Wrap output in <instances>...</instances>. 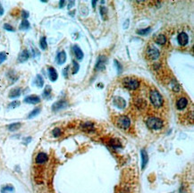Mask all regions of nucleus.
<instances>
[{
  "mask_svg": "<svg viewBox=\"0 0 194 193\" xmlns=\"http://www.w3.org/2000/svg\"><path fill=\"white\" fill-rule=\"evenodd\" d=\"M149 98H150V101L152 103V105L156 107V108H159L162 106L163 105V98L162 96L160 95V93L156 90H153L150 91L149 93Z\"/></svg>",
  "mask_w": 194,
  "mask_h": 193,
  "instance_id": "f257e3e1",
  "label": "nucleus"
},
{
  "mask_svg": "<svg viewBox=\"0 0 194 193\" xmlns=\"http://www.w3.org/2000/svg\"><path fill=\"white\" fill-rule=\"evenodd\" d=\"M146 124L150 130H160L163 126V122L157 117H148L146 121Z\"/></svg>",
  "mask_w": 194,
  "mask_h": 193,
  "instance_id": "f03ea898",
  "label": "nucleus"
},
{
  "mask_svg": "<svg viewBox=\"0 0 194 193\" xmlns=\"http://www.w3.org/2000/svg\"><path fill=\"white\" fill-rule=\"evenodd\" d=\"M123 85L125 88H127L128 90H135L138 88H140V81L137 79H134V78H132V77H127V78H124L123 80Z\"/></svg>",
  "mask_w": 194,
  "mask_h": 193,
  "instance_id": "7ed1b4c3",
  "label": "nucleus"
},
{
  "mask_svg": "<svg viewBox=\"0 0 194 193\" xmlns=\"http://www.w3.org/2000/svg\"><path fill=\"white\" fill-rule=\"evenodd\" d=\"M116 126L121 130H127L131 125V120L126 115H120L115 120Z\"/></svg>",
  "mask_w": 194,
  "mask_h": 193,
  "instance_id": "20e7f679",
  "label": "nucleus"
},
{
  "mask_svg": "<svg viewBox=\"0 0 194 193\" xmlns=\"http://www.w3.org/2000/svg\"><path fill=\"white\" fill-rule=\"evenodd\" d=\"M160 56V53H159V50L157 48H154V47H150L147 49V57L148 58L151 59V60H156Z\"/></svg>",
  "mask_w": 194,
  "mask_h": 193,
  "instance_id": "39448f33",
  "label": "nucleus"
},
{
  "mask_svg": "<svg viewBox=\"0 0 194 193\" xmlns=\"http://www.w3.org/2000/svg\"><path fill=\"white\" fill-rule=\"evenodd\" d=\"M67 106H68V103H67L65 100L57 101V102H56V103L52 106V111L57 112V111H59V110L65 109V107H67Z\"/></svg>",
  "mask_w": 194,
  "mask_h": 193,
  "instance_id": "423d86ee",
  "label": "nucleus"
},
{
  "mask_svg": "<svg viewBox=\"0 0 194 193\" xmlns=\"http://www.w3.org/2000/svg\"><path fill=\"white\" fill-rule=\"evenodd\" d=\"M106 63H107V58L103 56H100L97 61V64H96V69L98 70V71H102L105 69V66H106Z\"/></svg>",
  "mask_w": 194,
  "mask_h": 193,
  "instance_id": "0eeeda50",
  "label": "nucleus"
},
{
  "mask_svg": "<svg viewBox=\"0 0 194 193\" xmlns=\"http://www.w3.org/2000/svg\"><path fill=\"white\" fill-rule=\"evenodd\" d=\"M24 102L28 103V104L36 105V104H39L40 102V97L36 96V95H31V96H28L24 98Z\"/></svg>",
  "mask_w": 194,
  "mask_h": 193,
  "instance_id": "6e6552de",
  "label": "nucleus"
},
{
  "mask_svg": "<svg viewBox=\"0 0 194 193\" xmlns=\"http://www.w3.org/2000/svg\"><path fill=\"white\" fill-rule=\"evenodd\" d=\"M48 155H47L46 153L40 152V153H39V154L37 155L35 161H36V163H37L38 164H41L46 163V162L48 161Z\"/></svg>",
  "mask_w": 194,
  "mask_h": 193,
  "instance_id": "1a4fd4ad",
  "label": "nucleus"
},
{
  "mask_svg": "<svg viewBox=\"0 0 194 193\" xmlns=\"http://www.w3.org/2000/svg\"><path fill=\"white\" fill-rule=\"evenodd\" d=\"M177 40H178V42L181 46H185L189 42V36L185 32H181L178 35Z\"/></svg>",
  "mask_w": 194,
  "mask_h": 193,
  "instance_id": "9d476101",
  "label": "nucleus"
},
{
  "mask_svg": "<svg viewBox=\"0 0 194 193\" xmlns=\"http://www.w3.org/2000/svg\"><path fill=\"white\" fill-rule=\"evenodd\" d=\"M188 106V99L186 98H180L176 102V107L179 110L184 109Z\"/></svg>",
  "mask_w": 194,
  "mask_h": 193,
  "instance_id": "9b49d317",
  "label": "nucleus"
},
{
  "mask_svg": "<svg viewBox=\"0 0 194 193\" xmlns=\"http://www.w3.org/2000/svg\"><path fill=\"white\" fill-rule=\"evenodd\" d=\"M48 77L50 79L51 81H56L58 78V74L56 71V69L54 67H48Z\"/></svg>",
  "mask_w": 194,
  "mask_h": 193,
  "instance_id": "f8f14e48",
  "label": "nucleus"
},
{
  "mask_svg": "<svg viewBox=\"0 0 194 193\" xmlns=\"http://www.w3.org/2000/svg\"><path fill=\"white\" fill-rule=\"evenodd\" d=\"M114 105L119 108H124L125 107V105H126V102L123 98H120V97H116L114 98Z\"/></svg>",
  "mask_w": 194,
  "mask_h": 193,
  "instance_id": "ddd939ff",
  "label": "nucleus"
},
{
  "mask_svg": "<svg viewBox=\"0 0 194 193\" xmlns=\"http://www.w3.org/2000/svg\"><path fill=\"white\" fill-rule=\"evenodd\" d=\"M29 57H30V55H29L28 50L24 49V50H23V51L20 53V55H19V57H18V61H19L20 63H24V62H26V61L29 59Z\"/></svg>",
  "mask_w": 194,
  "mask_h": 193,
  "instance_id": "4468645a",
  "label": "nucleus"
},
{
  "mask_svg": "<svg viewBox=\"0 0 194 193\" xmlns=\"http://www.w3.org/2000/svg\"><path fill=\"white\" fill-rule=\"evenodd\" d=\"M66 61V53L65 51H61L57 56V62L58 65H63Z\"/></svg>",
  "mask_w": 194,
  "mask_h": 193,
  "instance_id": "2eb2a0df",
  "label": "nucleus"
},
{
  "mask_svg": "<svg viewBox=\"0 0 194 193\" xmlns=\"http://www.w3.org/2000/svg\"><path fill=\"white\" fill-rule=\"evenodd\" d=\"M140 155H141V164H142V169H144L148 164V154L147 152L145 151V149H142L140 151Z\"/></svg>",
  "mask_w": 194,
  "mask_h": 193,
  "instance_id": "dca6fc26",
  "label": "nucleus"
},
{
  "mask_svg": "<svg viewBox=\"0 0 194 193\" xmlns=\"http://www.w3.org/2000/svg\"><path fill=\"white\" fill-rule=\"evenodd\" d=\"M73 52H74V55L78 60H82L83 58V53H82V49L77 45H75L73 47Z\"/></svg>",
  "mask_w": 194,
  "mask_h": 193,
  "instance_id": "f3484780",
  "label": "nucleus"
},
{
  "mask_svg": "<svg viewBox=\"0 0 194 193\" xmlns=\"http://www.w3.org/2000/svg\"><path fill=\"white\" fill-rule=\"evenodd\" d=\"M20 96H21V89L20 88H15V89L12 90L10 91V94H9L10 98H16Z\"/></svg>",
  "mask_w": 194,
  "mask_h": 193,
  "instance_id": "a211bd4d",
  "label": "nucleus"
},
{
  "mask_svg": "<svg viewBox=\"0 0 194 193\" xmlns=\"http://www.w3.org/2000/svg\"><path fill=\"white\" fill-rule=\"evenodd\" d=\"M34 84L39 87V88H42L43 85H44V80L42 78V76L40 74H38L35 78V81H34Z\"/></svg>",
  "mask_w": 194,
  "mask_h": 193,
  "instance_id": "6ab92c4d",
  "label": "nucleus"
},
{
  "mask_svg": "<svg viewBox=\"0 0 194 193\" xmlns=\"http://www.w3.org/2000/svg\"><path fill=\"white\" fill-rule=\"evenodd\" d=\"M15 188L12 185H6L1 189V193H14Z\"/></svg>",
  "mask_w": 194,
  "mask_h": 193,
  "instance_id": "aec40b11",
  "label": "nucleus"
},
{
  "mask_svg": "<svg viewBox=\"0 0 194 193\" xmlns=\"http://www.w3.org/2000/svg\"><path fill=\"white\" fill-rule=\"evenodd\" d=\"M22 124L20 123H11L10 125H8L7 129L10 131H15L17 130H19L21 128Z\"/></svg>",
  "mask_w": 194,
  "mask_h": 193,
  "instance_id": "412c9836",
  "label": "nucleus"
},
{
  "mask_svg": "<svg viewBox=\"0 0 194 193\" xmlns=\"http://www.w3.org/2000/svg\"><path fill=\"white\" fill-rule=\"evenodd\" d=\"M40 107H37V108H35L33 111H32L30 114H29V115H28V118L29 119H32V118H33V117H35V116H37L38 114H40Z\"/></svg>",
  "mask_w": 194,
  "mask_h": 193,
  "instance_id": "4be33fe9",
  "label": "nucleus"
},
{
  "mask_svg": "<svg viewBox=\"0 0 194 193\" xmlns=\"http://www.w3.org/2000/svg\"><path fill=\"white\" fill-rule=\"evenodd\" d=\"M156 43H157L159 45H164L165 43H166V38L164 35H159L156 39Z\"/></svg>",
  "mask_w": 194,
  "mask_h": 193,
  "instance_id": "5701e85b",
  "label": "nucleus"
},
{
  "mask_svg": "<svg viewBox=\"0 0 194 193\" xmlns=\"http://www.w3.org/2000/svg\"><path fill=\"white\" fill-rule=\"evenodd\" d=\"M51 91H52L51 87L48 85V86L46 87V89L44 90V91H43V97H44L45 98H48L50 97V95H51Z\"/></svg>",
  "mask_w": 194,
  "mask_h": 193,
  "instance_id": "b1692460",
  "label": "nucleus"
},
{
  "mask_svg": "<svg viewBox=\"0 0 194 193\" xmlns=\"http://www.w3.org/2000/svg\"><path fill=\"white\" fill-rule=\"evenodd\" d=\"M30 29V23L27 21V20H24L20 25V30L22 31H25V30H28Z\"/></svg>",
  "mask_w": 194,
  "mask_h": 193,
  "instance_id": "393cba45",
  "label": "nucleus"
},
{
  "mask_svg": "<svg viewBox=\"0 0 194 193\" xmlns=\"http://www.w3.org/2000/svg\"><path fill=\"white\" fill-rule=\"evenodd\" d=\"M136 106L139 108H145L147 106V102L144 99H138L136 100Z\"/></svg>",
  "mask_w": 194,
  "mask_h": 193,
  "instance_id": "a878e982",
  "label": "nucleus"
},
{
  "mask_svg": "<svg viewBox=\"0 0 194 193\" xmlns=\"http://www.w3.org/2000/svg\"><path fill=\"white\" fill-rule=\"evenodd\" d=\"M40 48L42 50H46L48 48V43H47V40L45 37H42L40 39Z\"/></svg>",
  "mask_w": 194,
  "mask_h": 193,
  "instance_id": "bb28decb",
  "label": "nucleus"
},
{
  "mask_svg": "<svg viewBox=\"0 0 194 193\" xmlns=\"http://www.w3.org/2000/svg\"><path fill=\"white\" fill-rule=\"evenodd\" d=\"M150 31H151V28H150V27H148V28H145V29H142V30H140V31H138V32H137V33H138V34H140V35L145 36V35L148 34V33L150 32Z\"/></svg>",
  "mask_w": 194,
  "mask_h": 193,
  "instance_id": "cd10ccee",
  "label": "nucleus"
},
{
  "mask_svg": "<svg viewBox=\"0 0 194 193\" xmlns=\"http://www.w3.org/2000/svg\"><path fill=\"white\" fill-rule=\"evenodd\" d=\"M82 128L84 130H93L94 129V124L90 122H86L82 124Z\"/></svg>",
  "mask_w": 194,
  "mask_h": 193,
  "instance_id": "c85d7f7f",
  "label": "nucleus"
},
{
  "mask_svg": "<svg viewBox=\"0 0 194 193\" xmlns=\"http://www.w3.org/2000/svg\"><path fill=\"white\" fill-rule=\"evenodd\" d=\"M172 88H173V90L175 91V92H177V91H179L180 90V87H179V85L177 84V82H176V81L175 80H173V81H172Z\"/></svg>",
  "mask_w": 194,
  "mask_h": 193,
  "instance_id": "c756f323",
  "label": "nucleus"
},
{
  "mask_svg": "<svg viewBox=\"0 0 194 193\" xmlns=\"http://www.w3.org/2000/svg\"><path fill=\"white\" fill-rule=\"evenodd\" d=\"M7 54L5 52L0 53V65H1L2 63H4L7 60Z\"/></svg>",
  "mask_w": 194,
  "mask_h": 193,
  "instance_id": "7c9ffc66",
  "label": "nucleus"
},
{
  "mask_svg": "<svg viewBox=\"0 0 194 193\" xmlns=\"http://www.w3.org/2000/svg\"><path fill=\"white\" fill-rule=\"evenodd\" d=\"M110 145L113 146V147H115V148L121 147V144H120V142H119L117 139H112V140L110 141Z\"/></svg>",
  "mask_w": 194,
  "mask_h": 193,
  "instance_id": "2f4dec72",
  "label": "nucleus"
},
{
  "mask_svg": "<svg viewBox=\"0 0 194 193\" xmlns=\"http://www.w3.org/2000/svg\"><path fill=\"white\" fill-rule=\"evenodd\" d=\"M52 133H53V135H54L55 137H59V136L61 135V130H60L59 128H56V129L53 130Z\"/></svg>",
  "mask_w": 194,
  "mask_h": 193,
  "instance_id": "473e14b6",
  "label": "nucleus"
},
{
  "mask_svg": "<svg viewBox=\"0 0 194 193\" xmlns=\"http://www.w3.org/2000/svg\"><path fill=\"white\" fill-rule=\"evenodd\" d=\"M20 106V102L19 101H13L10 105H9V107L10 108H15V107H18Z\"/></svg>",
  "mask_w": 194,
  "mask_h": 193,
  "instance_id": "72a5a7b5",
  "label": "nucleus"
},
{
  "mask_svg": "<svg viewBox=\"0 0 194 193\" xmlns=\"http://www.w3.org/2000/svg\"><path fill=\"white\" fill-rule=\"evenodd\" d=\"M4 29H6V30L8 31V32H15V29H14L10 24H8V23H6V24L4 25Z\"/></svg>",
  "mask_w": 194,
  "mask_h": 193,
  "instance_id": "f704fd0d",
  "label": "nucleus"
},
{
  "mask_svg": "<svg viewBox=\"0 0 194 193\" xmlns=\"http://www.w3.org/2000/svg\"><path fill=\"white\" fill-rule=\"evenodd\" d=\"M79 69H80L79 65H78L76 62H73V73H77L78 71H79Z\"/></svg>",
  "mask_w": 194,
  "mask_h": 193,
  "instance_id": "c9c22d12",
  "label": "nucleus"
},
{
  "mask_svg": "<svg viewBox=\"0 0 194 193\" xmlns=\"http://www.w3.org/2000/svg\"><path fill=\"white\" fill-rule=\"evenodd\" d=\"M115 65H116V68H117V71H118V73H122V66H121V65L115 60Z\"/></svg>",
  "mask_w": 194,
  "mask_h": 193,
  "instance_id": "e433bc0d",
  "label": "nucleus"
},
{
  "mask_svg": "<svg viewBox=\"0 0 194 193\" xmlns=\"http://www.w3.org/2000/svg\"><path fill=\"white\" fill-rule=\"evenodd\" d=\"M22 16H23V18H24V20H26V19L29 17V13H28L27 11H23V12H22Z\"/></svg>",
  "mask_w": 194,
  "mask_h": 193,
  "instance_id": "4c0bfd02",
  "label": "nucleus"
},
{
  "mask_svg": "<svg viewBox=\"0 0 194 193\" xmlns=\"http://www.w3.org/2000/svg\"><path fill=\"white\" fill-rule=\"evenodd\" d=\"M100 13H101V15L104 17V15L107 14V9H106L105 7H102L100 8Z\"/></svg>",
  "mask_w": 194,
  "mask_h": 193,
  "instance_id": "58836bf2",
  "label": "nucleus"
},
{
  "mask_svg": "<svg viewBox=\"0 0 194 193\" xmlns=\"http://www.w3.org/2000/svg\"><path fill=\"white\" fill-rule=\"evenodd\" d=\"M69 70V67H66L65 69H64V71H63V74H64V76L65 77V78H67L68 77V75H67V71Z\"/></svg>",
  "mask_w": 194,
  "mask_h": 193,
  "instance_id": "ea45409f",
  "label": "nucleus"
},
{
  "mask_svg": "<svg viewBox=\"0 0 194 193\" xmlns=\"http://www.w3.org/2000/svg\"><path fill=\"white\" fill-rule=\"evenodd\" d=\"M4 15V8L1 5V3H0V15Z\"/></svg>",
  "mask_w": 194,
  "mask_h": 193,
  "instance_id": "a19ab883",
  "label": "nucleus"
},
{
  "mask_svg": "<svg viewBox=\"0 0 194 193\" xmlns=\"http://www.w3.org/2000/svg\"><path fill=\"white\" fill-rule=\"evenodd\" d=\"M73 5H74V1H70L69 4H68V9L72 8V7H73Z\"/></svg>",
  "mask_w": 194,
  "mask_h": 193,
  "instance_id": "79ce46f5",
  "label": "nucleus"
},
{
  "mask_svg": "<svg viewBox=\"0 0 194 193\" xmlns=\"http://www.w3.org/2000/svg\"><path fill=\"white\" fill-rule=\"evenodd\" d=\"M65 4V2L64 1V0H62V1H60V3H59V7H60V8L64 7Z\"/></svg>",
  "mask_w": 194,
  "mask_h": 193,
  "instance_id": "37998d69",
  "label": "nucleus"
},
{
  "mask_svg": "<svg viewBox=\"0 0 194 193\" xmlns=\"http://www.w3.org/2000/svg\"><path fill=\"white\" fill-rule=\"evenodd\" d=\"M31 140H32V138H30V137L27 138V139H24V142H25V144H28Z\"/></svg>",
  "mask_w": 194,
  "mask_h": 193,
  "instance_id": "c03bdc74",
  "label": "nucleus"
},
{
  "mask_svg": "<svg viewBox=\"0 0 194 193\" xmlns=\"http://www.w3.org/2000/svg\"><path fill=\"white\" fill-rule=\"evenodd\" d=\"M92 5H93V7H94L95 5H96V1H93V2H92Z\"/></svg>",
  "mask_w": 194,
  "mask_h": 193,
  "instance_id": "a18cd8bd",
  "label": "nucleus"
}]
</instances>
